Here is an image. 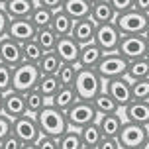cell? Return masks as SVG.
I'll list each match as a JSON object with an SVG mask.
<instances>
[{
	"instance_id": "34",
	"label": "cell",
	"mask_w": 149,
	"mask_h": 149,
	"mask_svg": "<svg viewBox=\"0 0 149 149\" xmlns=\"http://www.w3.org/2000/svg\"><path fill=\"white\" fill-rule=\"evenodd\" d=\"M59 149H82V141H81V134L79 130L69 127L63 135H59Z\"/></svg>"
},
{
	"instance_id": "11",
	"label": "cell",
	"mask_w": 149,
	"mask_h": 149,
	"mask_svg": "<svg viewBox=\"0 0 149 149\" xmlns=\"http://www.w3.org/2000/svg\"><path fill=\"white\" fill-rule=\"evenodd\" d=\"M104 90L116 100L120 108H124L127 102H132V88H130V81L126 77H114V79L104 81Z\"/></svg>"
},
{
	"instance_id": "1",
	"label": "cell",
	"mask_w": 149,
	"mask_h": 149,
	"mask_svg": "<svg viewBox=\"0 0 149 149\" xmlns=\"http://www.w3.org/2000/svg\"><path fill=\"white\" fill-rule=\"evenodd\" d=\"M36 116V122H37V127L41 134H47V135H53V137H59L63 135L65 132L69 130V124H67V118H65V112L59 110L57 106H53L51 102L45 104L41 110L33 114Z\"/></svg>"
},
{
	"instance_id": "31",
	"label": "cell",
	"mask_w": 149,
	"mask_h": 149,
	"mask_svg": "<svg viewBox=\"0 0 149 149\" xmlns=\"http://www.w3.org/2000/svg\"><path fill=\"white\" fill-rule=\"evenodd\" d=\"M51 16H53V10L36 4V8L31 10V14L28 16V18H30V22L36 26V30H39V28H47V26L51 24Z\"/></svg>"
},
{
	"instance_id": "38",
	"label": "cell",
	"mask_w": 149,
	"mask_h": 149,
	"mask_svg": "<svg viewBox=\"0 0 149 149\" xmlns=\"http://www.w3.org/2000/svg\"><path fill=\"white\" fill-rule=\"evenodd\" d=\"M33 147H39V149H49V147H57L59 149V137H53V135H47V134H41L37 135Z\"/></svg>"
},
{
	"instance_id": "29",
	"label": "cell",
	"mask_w": 149,
	"mask_h": 149,
	"mask_svg": "<svg viewBox=\"0 0 149 149\" xmlns=\"http://www.w3.org/2000/svg\"><path fill=\"white\" fill-rule=\"evenodd\" d=\"M92 104H94L98 114H110V112H120L122 110V108L116 104V100H114L106 90H100L96 96L92 98Z\"/></svg>"
},
{
	"instance_id": "13",
	"label": "cell",
	"mask_w": 149,
	"mask_h": 149,
	"mask_svg": "<svg viewBox=\"0 0 149 149\" xmlns=\"http://www.w3.org/2000/svg\"><path fill=\"white\" fill-rule=\"evenodd\" d=\"M2 114H6L10 120L20 118L22 114H28L26 110V100H24V92L10 88L2 94Z\"/></svg>"
},
{
	"instance_id": "41",
	"label": "cell",
	"mask_w": 149,
	"mask_h": 149,
	"mask_svg": "<svg viewBox=\"0 0 149 149\" xmlns=\"http://www.w3.org/2000/svg\"><path fill=\"white\" fill-rule=\"evenodd\" d=\"M10 132H12V120L8 118L6 114L0 112V141H2Z\"/></svg>"
},
{
	"instance_id": "22",
	"label": "cell",
	"mask_w": 149,
	"mask_h": 149,
	"mask_svg": "<svg viewBox=\"0 0 149 149\" xmlns=\"http://www.w3.org/2000/svg\"><path fill=\"white\" fill-rule=\"evenodd\" d=\"M73 18L63 10V8H59V10H53V16H51V24H49V28H51L55 33H57V37L61 36H69L71 33V28H73Z\"/></svg>"
},
{
	"instance_id": "39",
	"label": "cell",
	"mask_w": 149,
	"mask_h": 149,
	"mask_svg": "<svg viewBox=\"0 0 149 149\" xmlns=\"http://www.w3.org/2000/svg\"><path fill=\"white\" fill-rule=\"evenodd\" d=\"M96 149H122V145H120L118 135H102Z\"/></svg>"
},
{
	"instance_id": "32",
	"label": "cell",
	"mask_w": 149,
	"mask_h": 149,
	"mask_svg": "<svg viewBox=\"0 0 149 149\" xmlns=\"http://www.w3.org/2000/svg\"><path fill=\"white\" fill-rule=\"evenodd\" d=\"M41 55H43V49L39 47V43L36 39H28V41L22 43V61L37 65V61L41 59Z\"/></svg>"
},
{
	"instance_id": "9",
	"label": "cell",
	"mask_w": 149,
	"mask_h": 149,
	"mask_svg": "<svg viewBox=\"0 0 149 149\" xmlns=\"http://www.w3.org/2000/svg\"><path fill=\"white\" fill-rule=\"evenodd\" d=\"M116 51H118L122 57H126L127 61L139 59V57H145L147 43H145V39H143L141 33H122Z\"/></svg>"
},
{
	"instance_id": "14",
	"label": "cell",
	"mask_w": 149,
	"mask_h": 149,
	"mask_svg": "<svg viewBox=\"0 0 149 149\" xmlns=\"http://www.w3.org/2000/svg\"><path fill=\"white\" fill-rule=\"evenodd\" d=\"M53 51L59 55V59L63 61V63H74V65H77L79 51H81V43L74 41L71 36H61V37H57Z\"/></svg>"
},
{
	"instance_id": "8",
	"label": "cell",
	"mask_w": 149,
	"mask_h": 149,
	"mask_svg": "<svg viewBox=\"0 0 149 149\" xmlns=\"http://www.w3.org/2000/svg\"><path fill=\"white\" fill-rule=\"evenodd\" d=\"M149 135V127L141 124H134V122H122V127L118 132L120 145L126 149H141L145 137Z\"/></svg>"
},
{
	"instance_id": "21",
	"label": "cell",
	"mask_w": 149,
	"mask_h": 149,
	"mask_svg": "<svg viewBox=\"0 0 149 149\" xmlns=\"http://www.w3.org/2000/svg\"><path fill=\"white\" fill-rule=\"evenodd\" d=\"M90 18L94 20V24H108V22H114L116 18V10L112 8V4L108 0H96L92 8H90Z\"/></svg>"
},
{
	"instance_id": "6",
	"label": "cell",
	"mask_w": 149,
	"mask_h": 149,
	"mask_svg": "<svg viewBox=\"0 0 149 149\" xmlns=\"http://www.w3.org/2000/svg\"><path fill=\"white\" fill-rule=\"evenodd\" d=\"M126 69H127V59L122 57L118 51H108L102 55V59L98 61V65L94 67L102 81L114 79V77H126Z\"/></svg>"
},
{
	"instance_id": "26",
	"label": "cell",
	"mask_w": 149,
	"mask_h": 149,
	"mask_svg": "<svg viewBox=\"0 0 149 149\" xmlns=\"http://www.w3.org/2000/svg\"><path fill=\"white\" fill-rule=\"evenodd\" d=\"M61 63H63V61L59 59V55L53 51V49H49V51H43L41 59L37 61V69H39L41 74H55L59 71Z\"/></svg>"
},
{
	"instance_id": "3",
	"label": "cell",
	"mask_w": 149,
	"mask_h": 149,
	"mask_svg": "<svg viewBox=\"0 0 149 149\" xmlns=\"http://www.w3.org/2000/svg\"><path fill=\"white\" fill-rule=\"evenodd\" d=\"M65 118H67L69 127L81 130L82 126H86V124H90V122H94L98 118V112L94 108V104H92V100L79 98L77 102H73L65 110Z\"/></svg>"
},
{
	"instance_id": "20",
	"label": "cell",
	"mask_w": 149,
	"mask_h": 149,
	"mask_svg": "<svg viewBox=\"0 0 149 149\" xmlns=\"http://www.w3.org/2000/svg\"><path fill=\"white\" fill-rule=\"evenodd\" d=\"M122 112V110H120ZM120 112H110V114H98L96 124L100 127L102 135H118L120 127H122V116Z\"/></svg>"
},
{
	"instance_id": "40",
	"label": "cell",
	"mask_w": 149,
	"mask_h": 149,
	"mask_svg": "<svg viewBox=\"0 0 149 149\" xmlns=\"http://www.w3.org/2000/svg\"><path fill=\"white\" fill-rule=\"evenodd\" d=\"M0 149H22V141L10 132V134L0 141Z\"/></svg>"
},
{
	"instance_id": "45",
	"label": "cell",
	"mask_w": 149,
	"mask_h": 149,
	"mask_svg": "<svg viewBox=\"0 0 149 149\" xmlns=\"http://www.w3.org/2000/svg\"><path fill=\"white\" fill-rule=\"evenodd\" d=\"M134 8H137V10L149 14V0H134Z\"/></svg>"
},
{
	"instance_id": "18",
	"label": "cell",
	"mask_w": 149,
	"mask_h": 149,
	"mask_svg": "<svg viewBox=\"0 0 149 149\" xmlns=\"http://www.w3.org/2000/svg\"><path fill=\"white\" fill-rule=\"evenodd\" d=\"M102 55H104V51H102L94 41L82 43L81 51H79V61H77V65H79V67H86V69H94L98 65V61L102 59Z\"/></svg>"
},
{
	"instance_id": "12",
	"label": "cell",
	"mask_w": 149,
	"mask_h": 149,
	"mask_svg": "<svg viewBox=\"0 0 149 149\" xmlns=\"http://www.w3.org/2000/svg\"><path fill=\"white\" fill-rule=\"evenodd\" d=\"M36 31L37 30H36V26L30 22V18H10L4 36L16 39L18 43H24L28 39H33Z\"/></svg>"
},
{
	"instance_id": "37",
	"label": "cell",
	"mask_w": 149,
	"mask_h": 149,
	"mask_svg": "<svg viewBox=\"0 0 149 149\" xmlns=\"http://www.w3.org/2000/svg\"><path fill=\"white\" fill-rule=\"evenodd\" d=\"M12 88V67L0 61V92Z\"/></svg>"
},
{
	"instance_id": "30",
	"label": "cell",
	"mask_w": 149,
	"mask_h": 149,
	"mask_svg": "<svg viewBox=\"0 0 149 149\" xmlns=\"http://www.w3.org/2000/svg\"><path fill=\"white\" fill-rule=\"evenodd\" d=\"M24 100H26V110H28V114H37V112L47 104V98H45L37 88L26 90V92H24Z\"/></svg>"
},
{
	"instance_id": "19",
	"label": "cell",
	"mask_w": 149,
	"mask_h": 149,
	"mask_svg": "<svg viewBox=\"0 0 149 149\" xmlns=\"http://www.w3.org/2000/svg\"><path fill=\"white\" fill-rule=\"evenodd\" d=\"M36 4L37 0H6L0 6L8 14V18H28Z\"/></svg>"
},
{
	"instance_id": "23",
	"label": "cell",
	"mask_w": 149,
	"mask_h": 149,
	"mask_svg": "<svg viewBox=\"0 0 149 149\" xmlns=\"http://www.w3.org/2000/svg\"><path fill=\"white\" fill-rule=\"evenodd\" d=\"M49 100H51L53 106H57L59 110L65 112L69 106L73 104V102H77V100H79V94H77L74 86H63V84H61L59 90H57V92H55Z\"/></svg>"
},
{
	"instance_id": "5",
	"label": "cell",
	"mask_w": 149,
	"mask_h": 149,
	"mask_svg": "<svg viewBox=\"0 0 149 149\" xmlns=\"http://www.w3.org/2000/svg\"><path fill=\"white\" fill-rule=\"evenodd\" d=\"M12 134L22 141V147H33L37 135H39V127H37L36 116L33 114H22L20 118L12 120Z\"/></svg>"
},
{
	"instance_id": "50",
	"label": "cell",
	"mask_w": 149,
	"mask_h": 149,
	"mask_svg": "<svg viewBox=\"0 0 149 149\" xmlns=\"http://www.w3.org/2000/svg\"><path fill=\"white\" fill-rule=\"evenodd\" d=\"M88 2H90V4H94V2H96V0H88Z\"/></svg>"
},
{
	"instance_id": "2",
	"label": "cell",
	"mask_w": 149,
	"mask_h": 149,
	"mask_svg": "<svg viewBox=\"0 0 149 149\" xmlns=\"http://www.w3.org/2000/svg\"><path fill=\"white\" fill-rule=\"evenodd\" d=\"M74 90L79 98L84 100H92L100 90H104V81L100 79V74L94 69H86V67H79L77 69V77H74Z\"/></svg>"
},
{
	"instance_id": "33",
	"label": "cell",
	"mask_w": 149,
	"mask_h": 149,
	"mask_svg": "<svg viewBox=\"0 0 149 149\" xmlns=\"http://www.w3.org/2000/svg\"><path fill=\"white\" fill-rule=\"evenodd\" d=\"M33 39H36L37 43H39V47L43 49V51H49V49H53L55 47V41H57V33L47 26V28H39V30L36 31V36H33Z\"/></svg>"
},
{
	"instance_id": "49",
	"label": "cell",
	"mask_w": 149,
	"mask_h": 149,
	"mask_svg": "<svg viewBox=\"0 0 149 149\" xmlns=\"http://www.w3.org/2000/svg\"><path fill=\"white\" fill-rule=\"evenodd\" d=\"M145 59L149 61V45H147V51H145Z\"/></svg>"
},
{
	"instance_id": "10",
	"label": "cell",
	"mask_w": 149,
	"mask_h": 149,
	"mask_svg": "<svg viewBox=\"0 0 149 149\" xmlns=\"http://www.w3.org/2000/svg\"><path fill=\"white\" fill-rule=\"evenodd\" d=\"M120 33L118 28L114 26V22H108V24H98L96 26V31H94V43L102 49L104 53L108 51H116L118 47V41H120Z\"/></svg>"
},
{
	"instance_id": "44",
	"label": "cell",
	"mask_w": 149,
	"mask_h": 149,
	"mask_svg": "<svg viewBox=\"0 0 149 149\" xmlns=\"http://www.w3.org/2000/svg\"><path fill=\"white\" fill-rule=\"evenodd\" d=\"M8 20H10V18H8V14L4 12V10H2V6H0V37H2L4 33H6V26H8Z\"/></svg>"
},
{
	"instance_id": "25",
	"label": "cell",
	"mask_w": 149,
	"mask_h": 149,
	"mask_svg": "<svg viewBox=\"0 0 149 149\" xmlns=\"http://www.w3.org/2000/svg\"><path fill=\"white\" fill-rule=\"evenodd\" d=\"M90 8H92V4L88 0H65L63 2V10L73 20H81V18L90 16Z\"/></svg>"
},
{
	"instance_id": "4",
	"label": "cell",
	"mask_w": 149,
	"mask_h": 149,
	"mask_svg": "<svg viewBox=\"0 0 149 149\" xmlns=\"http://www.w3.org/2000/svg\"><path fill=\"white\" fill-rule=\"evenodd\" d=\"M149 24V14L137 8H130L126 12H120L114 18V26L120 33H143Z\"/></svg>"
},
{
	"instance_id": "7",
	"label": "cell",
	"mask_w": 149,
	"mask_h": 149,
	"mask_svg": "<svg viewBox=\"0 0 149 149\" xmlns=\"http://www.w3.org/2000/svg\"><path fill=\"white\" fill-rule=\"evenodd\" d=\"M39 69L33 63H18L16 67H12V88L18 92H26L30 88H36V82L39 79Z\"/></svg>"
},
{
	"instance_id": "43",
	"label": "cell",
	"mask_w": 149,
	"mask_h": 149,
	"mask_svg": "<svg viewBox=\"0 0 149 149\" xmlns=\"http://www.w3.org/2000/svg\"><path fill=\"white\" fill-rule=\"evenodd\" d=\"M63 2L65 0H37L39 6H45V8H49V10H59V8H63Z\"/></svg>"
},
{
	"instance_id": "17",
	"label": "cell",
	"mask_w": 149,
	"mask_h": 149,
	"mask_svg": "<svg viewBox=\"0 0 149 149\" xmlns=\"http://www.w3.org/2000/svg\"><path fill=\"white\" fill-rule=\"evenodd\" d=\"M94 31H96V24H94V20L90 16H86V18H81V20H74L69 36L82 45L94 39Z\"/></svg>"
},
{
	"instance_id": "15",
	"label": "cell",
	"mask_w": 149,
	"mask_h": 149,
	"mask_svg": "<svg viewBox=\"0 0 149 149\" xmlns=\"http://www.w3.org/2000/svg\"><path fill=\"white\" fill-rule=\"evenodd\" d=\"M0 61L10 67H16L18 63H22V43H18L16 39L8 36H2L0 37Z\"/></svg>"
},
{
	"instance_id": "51",
	"label": "cell",
	"mask_w": 149,
	"mask_h": 149,
	"mask_svg": "<svg viewBox=\"0 0 149 149\" xmlns=\"http://www.w3.org/2000/svg\"><path fill=\"white\" fill-rule=\"evenodd\" d=\"M2 2H6V0H0V4H2Z\"/></svg>"
},
{
	"instance_id": "16",
	"label": "cell",
	"mask_w": 149,
	"mask_h": 149,
	"mask_svg": "<svg viewBox=\"0 0 149 149\" xmlns=\"http://www.w3.org/2000/svg\"><path fill=\"white\" fill-rule=\"evenodd\" d=\"M122 110H124V116L127 122L149 126V100H132Z\"/></svg>"
},
{
	"instance_id": "24",
	"label": "cell",
	"mask_w": 149,
	"mask_h": 149,
	"mask_svg": "<svg viewBox=\"0 0 149 149\" xmlns=\"http://www.w3.org/2000/svg\"><path fill=\"white\" fill-rule=\"evenodd\" d=\"M79 134H81L82 147H86V149H96L98 141H100V137H102V132H100V127H98L96 120L90 122V124H86V126H82L81 130H79Z\"/></svg>"
},
{
	"instance_id": "27",
	"label": "cell",
	"mask_w": 149,
	"mask_h": 149,
	"mask_svg": "<svg viewBox=\"0 0 149 149\" xmlns=\"http://www.w3.org/2000/svg\"><path fill=\"white\" fill-rule=\"evenodd\" d=\"M145 77H149V61L145 59V57L127 61V69H126V79L127 81L145 79Z\"/></svg>"
},
{
	"instance_id": "46",
	"label": "cell",
	"mask_w": 149,
	"mask_h": 149,
	"mask_svg": "<svg viewBox=\"0 0 149 149\" xmlns=\"http://www.w3.org/2000/svg\"><path fill=\"white\" fill-rule=\"evenodd\" d=\"M141 36H143V39H145V43L149 45V24H147V28L143 30V33H141Z\"/></svg>"
},
{
	"instance_id": "52",
	"label": "cell",
	"mask_w": 149,
	"mask_h": 149,
	"mask_svg": "<svg viewBox=\"0 0 149 149\" xmlns=\"http://www.w3.org/2000/svg\"><path fill=\"white\" fill-rule=\"evenodd\" d=\"M147 127H149V126H147Z\"/></svg>"
},
{
	"instance_id": "36",
	"label": "cell",
	"mask_w": 149,
	"mask_h": 149,
	"mask_svg": "<svg viewBox=\"0 0 149 149\" xmlns=\"http://www.w3.org/2000/svg\"><path fill=\"white\" fill-rule=\"evenodd\" d=\"M132 88V100H149V77L130 81Z\"/></svg>"
},
{
	"instance_id": "47",
	"label": "cell",
	"mask_w": 149,
	"mask_h": 149,
	"mask_svg": "<svg viewBox=\"0 0 149 149\" xmlns=\"http://www.w3.org/2000/svg\"><path fill=\"white\" fill-rule=\"evenodd\" d=\"M141 149H149V135H147V137H145V141H143Z\"/></svg>"
},
{
	"instance_id": "42",
	"label": "cell",
	"mask_w": 149,
	"mask_h": 149,
	"mask_svg": "<svg viewBox=\"0 0 149 149\" xmlns=\"http://www.w3.org/2000/svg\"><path fill=\"white\" fill-rule=\"evenodd\" d=\"M112 4V8L116 10V14H120V12H126V10H130V8H134V0H108Z\"/></svg>"
},
{
	"instance_id": "48",
	"label": "cell",
	"mask_w": 149,
	"mask_h": 149,
	"mask_svg": "<svg viewBox=\"0 0 149 149\" xmlns=\"http://www.w3.org/2000/svg\"><path fill=\"white\" fill-rule=\"evenodd\" d=\"M2 94H4V92H0V112H2Z\"/></svg>"
},
{
	"instance_id": "28",
	"label": "cell",
	"mask_w": 149,
	"mask_h": 149,
	"mask_svg": "<svg viewBox=\"0 0 149 149\" xmlns=\"http://www.w3.org/2000/svg\"><path fill=\"white\" fill-rule=\"evenodd\" d=\"M59 86H61V82H59V79H57V74H39V79H37V82H36V88L39 90L47 100L59 90Z\"/></svg>"
},
{
	"instance_id": "35",
	"label": "cell",
	"mask_w": 149,
	"mask_h": 149,
	"mask_svg": "<svg viewBox=\"0 0 149 149\" xmlns=\"http://www.w3.org/2000/svg\"><path fill=\"white\" fill-rule=\"evenodd\" d=\"M77 69L79 65H74V63H61L59 71H57V79L63 86H73L74 84V77H77Z\"/></svg>"
}]
</instances>
